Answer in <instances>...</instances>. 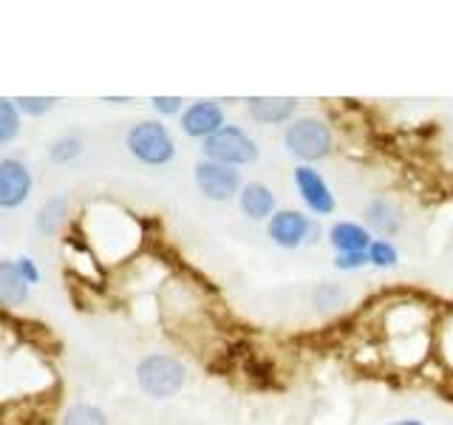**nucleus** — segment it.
<instances>
[{
  "label": "nucleus",
  "mask_w": 453,
  "mask_h": 425,
  "mask_svg": "<svg viewBox=\"0 0 453 425\" xmlns=\"http://www.w3.org/2000/svg\"><path fill=\"white\" fill-rule=\"evenodd\" d=\"M283 145L301 162H318L323 156H329L334 148L332 128L318 117H301L295 120L287 134H283Z\"/></svg>",
  "instance_id": "obj_1"
},
{
  "label": "nucleus",
  "mask_w": 453,
  "mask_h": 425,
  "mask_svg": "<svg viewBox=\"0 0 453 425\" xmlns=\"http://www.w3.org/2000/svg\"><path fill=\"white\" fill-rule=\"evenodd\" d=\"M136 380L148 397L165 400V397H173L184 386V366L170 354H148L136 366Z\"/></svg>",
  "instance_id": "obj_2"
},
{
  "label": "nucleus",
  "mask_w": 453,
  "mask_h": 425,
  "mask_svg": "<svg viewBox=\"0 0 453 425\" xmlns=\"http://www.w3.org/2000/svg\"><path fill=\"white\" fill-rule=\"evenodd\" d=\"M202 151H204V159L226 165V167L250 165L258 159V145H255V139L235 125H224L219 134L204 139Z\"/></svg>",
  "instance_id": "obj_3"
},
{
  "label": "nucleus",
  "mask_w": 453,
  "mask_h": 425,
  "mask_svg": "<svg viewBox=\"0 0 453 425\" xmlns=\"http://www.w3.org/2000/svg\"><path fill=\"white\" fill-rule=\"evenodd\" d=\"M125 145L131 151V156H136V159L145 165H167L176 153L173 136H170V131L159 122L134 125L131 131H127Z\"/></svg>",
  "instance_id": "obj_4"
},
{
  "label": "nucleus",
  "mask_w": 453,
  "mask_h": 425,
  "mask_svg": "<svg viewBox=\"0 0 453 425\" xmlns=\"http://www.w3.org/2000/svg\"><path fill=\"white\" fill-rule=\"evenodd\" d=\"M196 184L210 202H226L241 190V174L235 167L202 159L196 165Z\"/></svg>",
  "instance_id": "obj_5"
},
{
  "label": "nucleus",
  "mask_w": 453,
  "mask_h": 425,
  "mask_svg": "<svg viewBox=\"0 0 453 425\" xmlns=\"http://www.w3.org/2000/svg\"><path fill=\"white\" fill-rule=\"evenodd\" d=\"M309 236H315V227L303 216V212L295 210H280L269 219V238L275 241L283 250H295L301 247L303 241H311Z\"/></svg>",
  "instance_id": "obj_6"
},
{
  "label": "nucleus",
  "mask_w": 453,
  "mask_h": 425,
  "mask_svg": "<svg viewBox=\"0 0 453 425\" xmlns=\"http://www.w3.org/2000/svg\"><path fill=\"white\" fill-rule=\"evenodd\" d=\"M295 188H297V193H301V198L306 202V207L311 212H318V216H329V212L334 210V196L329 190V184H326V179L318 174L315 167L297 165V170H295Z\"/></svg>",
  "instance_id": "obj_7"
},
{
  "label": "nucleus",
  "mask_w": 453,
  "mask_h": 425,
  "mask_svg": "<svg viewBox=\"0 0 453 425\" xmlns=\"http://www.w3.org/2000/svg\"><path fill=\"white\" fill-rule=\"evenodd\" d=\"M32 193V174L18 159L0 162V207H20Z\"/></svg>",
  "instance_id": "obj_8"
},
{
  "label": "nucleus",
  "mask_w": 453,
  "mask_h": 425,
  "mask_svg": "<svg viewBox=\"0 0 453 425\" xmlns=\"http://www.w3.org/2000/svg\"><path fill=\"white\" fill-rule=\"evenodd\" d=\"M224 128V108L219 103H193L188 111L181 113V131L196 139H210L212 134H219Z\"/></svg>",
  "instance_id": "obj_9"
},
{
  "label": "nucleus",
  "mask_w": 453,
  "mask_h": 425,
  "mask_svg": "<svg viewBox=\"0 0 453 425\" xmlns=\"http://www.w3.org/2000/svg\"><path fill=\"white\" fill-rule=\"evenodd\" d=\"M238 205L244 210V216L252 221H264L275 216V196L261 182H250L238 193Z\"/></svg>",
  "instance_id": "obj_10"
},
{
  "label": "nucleus",
  "mask_w": 453,
  "mask_h": 425,
  "mask_svg": "<svg viewBox=\"0 0 453 425\" xmlns=\"http://www.w3.org/2000/svg\"><path fill=\"white\" fill-rule=\"evenodd\" d=\"M250 117L255 122H264V125H278V122H287L295 108H297V99L292 97H252L250 103Z\"/></svg>",
  "instance_id": "obj_11"
},
{
  "label": "nucleus",
  "mask_w": 453,
  "mask_h": 425,
  "mask_svg": "<svg viewBox=\"0 0 453 425\" xmlns=\"http://www.w3.org/2000/svg\"><path fill=\"white\" fill-rule=\"evenodd\" d=\"M365 224L380 236H394L403 227V212L388 198H374L365 205Z\"/></svg>",
  "instance_id": "obj_12"
},
{
  "label": "nucleus",
  "mask_w": 453,
  "mask_h": 425,
  "mask_svg": "<svg viewBox=\"0 0 453 425\" xmlns=\"http://www.w3.org/2000/svg\"><path fill=\"white\" fill-rule=\"evenodd\" d=\"M329 244L340 252H365L372 238H368V230L354 221H337L329 230Z\"/></svg>",
  "instance_id": "obj_13"
},
{
  "label": "nucleus",
  "mask_w": 453,
  "mask_h": 425,
  "mask_svg": "<svg viewBox=\"0 0 453 425\" xmlns=\"http://www.w3.org/2000/svg\"><path fill=\"white\" fill-rule=\"evenodd\" d=\"M28 298V283L20 275L18 264L0 261V301L4 304H23Z\"/></svg>",
  "instance_id": "obj_14"
},
{
  "label": "nucleus",
  "mask_w": 453,
  "mask_h": 425,
  "mask_svg": "<svg viewBox=\"0 0 453 425\" xmlns=\"http://www.w3.org/2000/svg\"><path fill=\"white\" fill-rule=\"evenodd\" d=\"M65 212H68V202L60 198H51V202L42 205V210L37 212V230L40 233H57L60 224L65 221Z\"/></svg>",
  "instance_id": "obj_15"
},
{
  "label": "nucleus",
  "mask_w": 453,
  "mask_h": 425,
  "mask_svg": "<svg viewBox=\"0 0 453 425\" xmlns=\"http://www.w3.org/2000/svg\"><path fill=\"white\" fill-rule=\"evenodd\" d=\"M63 425H108V417L103 408L96 406H85V403H77L65 411V420Z\"/></svg>",
  "instance_id": "obj_16"
},
{
  "label": "nucleus",
  "mask_w": 453,
  "mask_h": 425,
  "mask_svg": "<svg viewBox=\"0 0 453 425\" xmlns=\"http://www.w3.org/2000/svg\"><path fill=\"white\" fill-rule=\"evenodd\" d=\"M20 131V111L12 99H0V145L12 142Z\"/></svg>",
  "instance_id": "obj_17"
},
{
  "label": "nucleus",
  "mask_w": 453,
  "mask_h": 425,
  "mask_svg": "<svg viewBox=\"0 0 453 425\" xmlns=\"http://www.w3.org/2000/svg\"><path fill=\"white\" fill-rule=\"evenodd\" d=\"M365 255H368V264H374L380 269L394 267L396 259H400V252H396V247L391 244V241H382V238L372 241V244H368V250H365Z\"/></svg>",
  "instance_id": "obj_18"
},
{
  "label": "nucleus",
  "mask_w": 453,
  "mask_h": 425,
  "mask_svg": "<svg viewBox=\"0 0 453 425\" xmlns=\"http://www.w3.org/2000/svg\"><path fill=\"white\" fill-rule=\"evenodd\" d=\"M82 153V142L77 136H60L51 145V159L54 162H71V159H77V156Z\"/></svg>",
  "instance_id": "obj_19"
},
{
  "label": "nucleus",
  "mask_w": 453,
  "mask_h": 425,
  "mask_svg": "<svg viewBox=\"0 0 453 425\" xmlns=\"http://www.w3.org/2000/svg\"><path fill=\"white\" fill-rule=\"evenodd\" d=\"M54 108L51 97H20L18 99V111L32 113V117H40V113H49Z\"/></svg>",
  "instance_id": "obj_20"
},
{
  "label": "nucleus",
  "mask_w": 453,
  "mask_h": 425,
  "mask_svg": "<svg viewBox=\"0 0 453 425\" xmlns=\"http://www.w3.org/2000/svg\"><path fill=\"white\" fill-rule=\"evenodd\" d=\"M363 264H368V255L365 252H340L334 259L337 269H360Z\"/></svg>",
  "instance_id": "obj_21"
},
{
  "label": "nucleus",
  "mask_w": 453,
  "mask_h": 425,
  "mask_svg": "<svg viewBox=\"0 0 453 425\" xmlns=\"http://www.w3.org/2000/svg\"><path fill=\"white\" fill-rule=\"evenodd\" d=\"M153 108L170 117V113H179L181 111V99L179 97H153Z\"/></svg>",
  "instance_id": "obj_22"
},
{
  "label": "nucleus",
  "mask_w": 453,
  "mask_h": 425,
  "mask_svg": "<svg viewBox=\"0 0 453 425\" xmlns=\"http://www.w3.org/2000/svg\"><path fill=\"white\" fill-rule=\"evenodd\" d=\"M18 269H20V275L26 278V283H37L40 273H37V267H35L32 259H20V261H18Z\"/></svg>",
  "instance_id": "obj_23"
},
{
  "label": "nucleus",
  "mask_w": 453,
  "mask_h": 425,
  "mask_svg": "<svg viewBox=\"0 0 453 425\" xmlns=\"http://www.w3.org/2000/svg\"><path fill=\"white\" fill-rule=\"evenodd\" d=\"M394 425H422L419 420H400V422H394Z\"/></svg>",
  "instance_id": "obj_24"
},
{
  "label": "nucleus",
  "mask_w": 453,
  "mask_h": 425,
  "mask_svg": "<svg viewBox=\"0 0 453 425\" xmlns=\"http://www.w3.org/2000/svg\"><path fill=\"white\" fill-rule=\"evenodd\" d=\"M0 162H4V159H0Z\"/></svg>",
  "instance_id": "obj_25"
}]
</instances>
